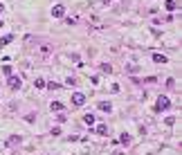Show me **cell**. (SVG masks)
Returning <instances> with one entry per match:
<instances>
[{
  "label": "cell",
  "instance_id": "obj_6",
  "mask_svg": "<svg viewBox=\"0 0 182 155\" xmlns=\"http://www.w3.org/2000/svg\"><path fill=\"white\" fill-rule=\"evenodd\" d=\"M151 59H153V61H155V63H169V59H166V56H164V54H157V52H155V54H153V56H151Z\"/></svg>",
  "mask_w": 182,
  "mask_h": 155
},
{
  "label": "cell",
  "instance_id": "obj_15",
  "mask_svg": "<svg viewBox=\"0 0 182 155\" xmlns=\"http://www.w3.org/2000/svg\"><path fill=\"white\" fill-rule=\"evenodd\" d=\"M119 142H121V144H128V142H130V135H126V133H121V137H119Z\"/></svg>",
  "mask_w": 182,
  "mask_h": 155
},
{
  "label": "cell",
  "instance_id": "obj_10",
  "mask_svg": "<svg viewBox=\"0 0 182 155\" xmlns=\"http://www.w3.org/2000/svg\"><path fill=\"white\" fill-rule=\"evenodd\" d=\"M34 85H36L38 90H41V88H45V85H47V81H45V79H36V81H34Z\"/></svg>",
  "mask_w": 182,
  "mask_h": 155
},
{
  "label": "cell",
  "instance_id": "obj_16",
  "mask_svg": "<svg viewBox=\"0 0 182 155\" xmlns=\"http://www.w3.org/2000/svg\"><path fill=\"white\" fill-rule=\"evenodd\" d=\"M7 144H20V137H18V135H14V137H9Z\"/></svg>",
  "mask_w": 182,
  "mask_h": 155
},
{
  "label": "cell",
  "instance_id": "obj_7",
  "mask_svg": "<svg viewBox=\"0 0 182 155\" xmlns=\"http://www.w3.org/2000/svg\"><path fill=\"white\" fill-rule=\"evenodd\" d=\"M164 9H166V11H175V9H178V2H175V0H166V2H164Z\"/></svg>",
  "mask_w": 182,
  "mask_h": 155
},
{
  "label": "cell",
  "instance_id": "obj_4",
  "mask_svg": "<svg viewBox=\"0 0 182 155\" xmlns=\"http://www.w3.org/2000/svg\"><path fill=\"white\" fill-rule=\"evenodd\" d=\"M52 16H54V18H63V16H65V7H63V5H54V7H52Z\"/></svg>",
  "mask_w": 182,
  "mask_h": 155
},
{
  "label": "cell",
  "instance_id": "obj_14",
  "mask_svg": "<svg viewBox=\"0 0 182 155\" xmlns=\"http://www.w3.org/2000/svg\"><path fill=\"white\" fill-rule=\"evenodd\" d=\"M2 74L5 76H11V65H2Z\"/></svg>",
  "mask_w": 182,
  "mask_h": 155
},
{
  "label": "cell",
  "instance_id": "obj_13",
  "mask_svg": "<svg viewBox=\"0 0 182 155\" xmlns=\"http://www.w3.org/2000/svg\"><path fill=\"white\" fill-rule=\"evenodd\" d=\"M101 72H112V65L110 63H101Z\"/></svg>",
  "mask_w": 182,
  "mask_h": 155
},
{
  "label": "cell",
  "instance_id": "obj_17",
  "mask_svg": "<svg viewBox=\"0 0 182 155\" xmlns=\"http://www.w3.org/2000/svg\"><path fill=\"white\" fill-rule=\"evenodd\" d=\"M65 85H76V79L74 76H68V79H65Z\"/></svg>",
  "mask_w": 182,
  "mask_h": 155
},
{
  "label": "cell",
  "instance_id": "obj_5",
  "mask_svg": "<svg viewBox=\"0 0 182 155\" xmlns=\"http://www.w3.org/2000/svg\"><path fill=\"white\" fill-rule=\"evenodd\" d=\"M99 110H103V112H112V103H110V101H99Z\"/></svg>",
  "mask_w": 182,
  "mask_h": 155
},
{
  "label": "cell",
  "instance_id": "obj_8",
  "mask_svg": "<svg viewBox=\"0 0 182 155\" xmlns=\"http://www.w3.org/2000/svg\"><path fill=\"white\" fill-rule=\"evenodd\" d=\"M50 110H52V112H61V110H63V103H61V101H52V103H50Z\"/></svg>",
  "mask_w": 182,
  "mask_h": 155
},
{
  "label": "cell",
  "instance_id": "obj_20",
  "mask_svg": "<svg viewBox=\"0 0 182 155\" xmlns=\"http://www.w3.org/2000/svg\"><path fill=\"white\" fill-rule=\"evenodd\" d=\"M2 11H5V5H2V2H0V14H2Z\"/></svg>",
  "mask_w": 182,
  "mask_h": 155
},
{
  "label": "cell",
  "instance_id": "obj_12",
  "mask_svg": "<svg viewBox=\"0 0 182 155\" xmlns=\"http://www.w3.org/2000/svg\"><path fill=\"white\" fill-rule=\"evenodd\" d=\"M97 135H108V128H106L103 124H99V126H97Z\"/></svg>",
  "mask_w": 182,
  "mask_h": 155
},
{
  "label": "cell",
  "instance_id": "obj_9",
  "mask_svg": "<svg viewBox=\"0 0 182 155\" xmlns=\"http://www.w3.org/2000/svg\"><path fill=\"white\" fill-rule=\"evenodd\" d=\"M11 41H14V34H7V36H2V38H0V45L5 47V45H9Z\"/></svg>",
  "mask_w": 182,
  "mask_h": 155
},
{
  "label": "cell",
  "instance_id": "obj_2",
  "mask_svg": "<svg viewBox=\"0 0 182 155\" xmlns=\"http://www.w3.org/2000/svg\"><path fill=\"white\" fill-rule=\"evenodd\" d=\"M7 85L11 90H20V85H23V79L18 74H11V76H7Z\"/></svg>",
  "mask_w": 182,
  "mask_h": 155
},
{
  "label": "cell",
  "instance_id": "obj_18",
  "mask_svg": "<svg viewBox=\"0 0 182 155\" xmlns=\"http://www.w3.org/2000/svg\"><path fill=\"white\" fill-rule=\"evenodd\" d=\"M41 52H43V54H47V52H52V45H43V47H41Z\"/></svg>",
  "mask_w": 182,
  "mask_h": 155
},
{
  "label": "cell",
  "instance_id": "obj_1",
  "mask_svg": "<svg viewBox=\"0 0 182 155\" xmlns=\"http://www.w3.org/2000/svg\"><path fill=\"white\" fill-rule=\"evenodd\" d=\"M169 108H171V99H169V97H157L155 110H157V112H164V110H169Z\"/></svg>",
  "mask_w": 182,
  "mask_h": 155
},
{
  "label": "cell",
  "instance_id": "obj_19",
  "mask_svg": "<svg viewBox=\"0 0 182 155\" xmlns=\"http://www.w3.org/2000/svg\"><path fill=\"white\" fill-rule=\"evenodd\" d=\"M52 135H54V137H59V135H61V128H59V126H56V128H52Z\"/></svg>",
  "mask_w": 182,
  "mask_h": 155
},
{
  "label": "cell",
  "instance_id": "obj_3",
  "mask_svg": "<svg viewBox=\"0 0 182 155\" xmlns=\"http://www.w3.org/2000/svg\"><path fill=\"white\" fill-rule=\"evenodd\" d=\"M83 103H85V94H83V92H74V94H72V106L79 108V106H83Z\"/></svg>",
  "mask_w": 182,
  "mask_h": 155
},
{
  "label": "cell",
  "instance_id": "obj_11",
  "mask_svg": "<svg viewBox=\"0 0 182 155\" xmlns=\"http://www.w3.org/2000/svg\"><path fill=\"white\" fill-rule=\"evenodd\" d=\"M83 121L88 124V126H92L94 124V115H83Z\"/></svg>",
  "mask_w": 182,
  "mask_h": 155
}]
</instances>
